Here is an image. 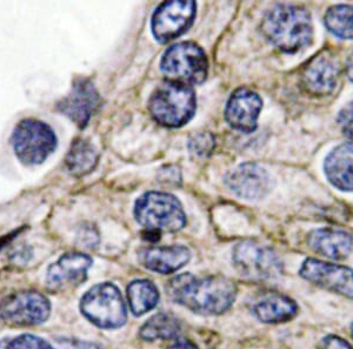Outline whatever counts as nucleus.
I'll list each match as a JSON object with an SVG mask.
<instances>
[{
    "label": "nucleus",
    "mask_w": 353,
    "mask_h": 349,
    "mask_svg": "<svg viewBox=\"0 0 353 349\" xmlns=\"http://www.w3.org/2000/svg\"><path fill=\"white\" fill-rule=\"evenodd\" d=\"M166 289L173 302L204 315L224 313L237 295L236 285L225 277H196L190 273L172 279Z\"/></svg>",
    "instance_id": "f257e3e1"
},
{
    "label": "nucleus",
    "mask_w": 353,
    "mask_h": 349,
    "mask_svg": "<svg viewBox=\"0 0 353 349\" xmlns=\"http://www.w3.org/2000/svg\"><path fill=\"white\" fill-rule=\"evenodd\" d=\"M263 31L268 39L281 51L297 52L312 41L311 14L301 6L276 5L265 16Z\"/></svg>",
    "instance_id": "f03ea898"
},
{
    "label": "nucleus",
    "mask_w": 353,
    "mask_h": 349,
    "mask_svg": "<svg viewBox=\"0 0 353 349\" xmlns=\"http://www.w3.org/2000/svg\"><path fill=\"white\" fill-rule=\"evenodd\" d=\"M13 153L24 166H38L57 149L58 139L50 125L34 118H25L13 129L10 138Z\"/></svg>",
    "instance_id": "7ed1b4c3"
},
{
    "label": "nucleus",
    "mask_w": 353,
    "mask_h": 349,
    "mask_svg": "<svg viewBox=\"0 0 353 349\" xmlns=\"http://www.w3.org/2000/svg\"><path fill=\"white\" fill-rule=\"evenodd\" d=\"M196 94L189 85L168 81L152 93L150 112L154 120L166 127H181L196 112Z\"/></svg>",
    "instance_id": "20e7f679"
},
{
    "label": "nucleus",
    "mask_w": 353,
    "mask_h": 349,
    "mask_svg": "<svg viewBox=\"0 0 353 349\" xmlns=\"http://www.w3.org/2000/svg\"><path fill=\"white\" fill-rule=\"evenodd\" d=\"M134 215L149 232H176L186 224V215L179 200L172 194L150 192L141 195L134 206Z\"/></svg>",
    "instance_id": "39448f33"
},
{
    "label": "nucleus",
    "mask_w": 353,
    "mask_h": 349,
    "mask_svg": "<svg viewBox=\"0 0 353 349\" xmlns=\"http://www.w3.org/2000/svg\"><path fill=\"white\" fill-rule=\"evenodd\" d=\"M161 70L169 81L197 85L206 79L209 63L203 48L191 41H184L173 45L165 52Z\"/></svg>",
    "instance_id": "423d86ee"
},
{
    "label": "nucleus",
    "mask_w": 353,
    "mask_h": 349,
    "mask_svg": "<svg viewBox=\"0 0 353 349\" xmlns=\"http://www.w3.org/2000/svg\"><path fill=\"white\" fill-rule=\"evenodd\" d=\"M81 313L99 328H119L126 322V307L119 289L110 282L96 285L81 299Z\"/></svg>",
    "instance_id": "0eeeda50"
},
{
    "label": "nucleus",
    "mask_w": 353,
    "mask_h": 349,
    "mask_svg": "<svg viewBox=\"0 0 353 349\" xmlns=\"http://www.w3.org/2000/svg\"><path fill=\"white\" fill-rule=\"evenodd\" d=\"M51 304L44 294L23 290L10 294L0 302V319L12 327H32L48 320Z\"/></svg>",
    "instance_id": "6e6552de"
},
{
    "label": "nucleus",
    "mask_w": 353,
    "mask_h": 349,
    "mask_svg": "<svg viewBox=\"0 0 353 349\" xmlns=\"http://www.w3.org/2000/svg\"><path fill=\"white\" fill-rule=\"evenodd\" d=\"M232 259L239 273L250 280L273 281L283 273L279 257L271 249L252 241L239 244L233 251Z\"/></svg>",
    "instance_id": "1a4fd4ad"
},
{
    "label": "nucleus",
    "mask_w": 353,
    "mask_h": 349,
    "mask_svg": "<svg viewBox=\"0 0 353 349\" xmlns=\"http://www.w3.org/2000/svg\"><path fill=\"white\" fill-rule=\"evenodd\" d=\"M196 10L197 5L192 0L165 1L153 13V36L161 44L176 39L192 26Z\"/></svg>",
    "instance_id": "9d476101"
},
{
    "label": "nucleus",
    "mask_w": 353,
    "mask_h": 349,
    "mask_svg": "<svg viewBox=\"0 0 353 349\" xmlns=\"http://www.w3.org/2000/svg\"><path fill=\"white\" fill-rule=\"evenodd\" d=\"M299 274L313 285L353 300V271L350 267L307 259Z\"/></svg>",
    "instance_id": "9b49d317"
},
{
    "label": "nucleus",
    "mask_w": 353,
    "mask_h": 349,
    "mask_svg": "<svg viewBox=\"0 0 353 349\" xmlns=\"http://www.w3.org/2000/svg\"><path fill=\"white\" fill-rule=\"evenodd\" d=\"M101 103V96L92 81L78 78L73 83L71 92L57 104V109L70 118L78 127L84 129L99 109Z\"/></svg>",
    "instance_id": "f8f14e48"
},
{
    "label": "nucleus",
    "mask_w": 353,
    "mask_h": 349,
    "mask_svg": "<svg viewBox=\"0 0 353 349\" xmlns=\"http://www.w3.org/2000/svg\"><path fill=\"white\" fill-rule=\"evenodd\" d=\"M341 61L331 51H323L312 58L303 72V84L314 96H327L337 86Z\"/></svg>",
    "instance_id": "ddd939ff"
},
{
    "label": "nucleus",
    "mask_w": 353,
    "mask_h": 349,
    "mask_svg": "<svg viewBox=\"0 0 353 349\" xmlns=\"http://www.w3.org/2000/svg\"><path fill=\"white\" fill-rule=\"evenodd\" d=\"M225 182L237 197L258 200L269 194L272 179L266 169L257 164H244L230 172Z\"/></svg>",
    "instance_id": "4468645a"
},
{
    "label": "nucleus",
    "mask_w": 353,
    "mask_h": 349,
    "mask_svg": "<svg viewBox=\"0 0 353 349\" xmlns=\"http://www.w3.org/2000/svg\"><path fill=\"white\" fill-rule=\"evenodd\" d=\"M92 266V259L81 253H68L50 266L46 285L53 292H61L81 285Z\"/></svg>",
    "instance_id": "2eb2a0df"
},
{
    "label": "nucleus",
    "mask_w": 353,
    "mask_h": 349,
    "mask_svg": "<svg viewBox=\"0 0 353 349\" xmlns=\"http://www.w3.org/2000/svg\"><path fill=\"white\" fill-rule=\"evenodd\" d=\"M263 101L252 89H239L233 93L225 109V118L230 126L243 133H252L257 129Z\"/></svg>",
    "instance_id": "dca6fc26"
},
{
    "label": "nucleus",
    "mask_w": 353,
    "mask_h": 349,
    "mask_svg": "<svg viewBox=\"0 0 353 349\" xmlns=\"http://www.w3.org/2000/svg\"><path fill=\"white\" fill-rule=\"evenodd\" d=\"M310 248L332 260H343L349 257L353 247L351 234L338 229H316L309 235Z\"/></svg>",
    "instance_id": "f3484780"
},
{
    "label": "nucleus",
    "mask_w": 353,
    "mask_h": 349,
    "mask_svg": "<svg viewBox=\"0 0 353 349\" xmlns=\"http://www.w3.org/2000/svg\"><path fill=\"white\" fill-rule=\"evenodd\" d=\"M326 178L341 191H353V142L338 146L326 158Z\"/></svg>",
    "instance_id": "a211bd4d"
},
{
    "label": "nucleus",
    "mask_w": 353,
    "mask_h": 349,
    "mask_svg": "<svg viewBox=\"0 0 353 349\" xmlns=\"http://www.w3.org/2000/svg\"><path fill=\"white\" fill-rule=\"evenodd\" d=\"M191 254L184 246L153 247L141 254L143 265L157 273L170 274L176 272L189 262Z\"/></svg>",
    "instance_id": "6ab92c4d"
},
{
    "label": "nucleus",
    "mask_w": 353,
    "mask_h": 349,
    "mask_svg": "<svg viewBox=\"0 0 353 349\" xmlns=\"http://www.w3.org/2000/svg\"><path fill=\"white\" fill-rule=\"evenodd\" d=\"M253 313L265 324H281L297 315L298 305L283 294H270L254 304Z\"/></svg>",
    "instance_id": "aec40b11"
},
{
    "label": "nucleus",
    "mask_w": 353,
    "mask_h": 349,
    "mask_svg": "<svg viewBox=\"0 0 353 349\" xmlns=\"http://www.w3.org/2000/svg\"><path fill=\"white\" fill-rule=\"evenodd\" d=\"M99 154L88 141L78 139L73 142L68 151L65 164L68 172L74 177H84L92 172L98 164Z\"/></svg>",
    "instance_id": "412c9836"
},
{
    "label": "nucleus",
    "mask_w": 353,
    "mask_h": 349,
    "mask_svg": "<svg viewBox=\"0 0 353 349\" xmlns=\"http://www.w3.org/2000/svg\"><path fill=\"white\" fill-rule=\"evenodd\" d=\"M128 297L131 310L137 317L154 308L159 300L158 289L149 280L133 281L128 288Z\"/></svg>",
    "instance_id": "4be33fe9"
},
{
    "label": "nucleus",
    "mask_w": 353,
    "mask_h": 349,
    "mask_svg": "<svg viewBox=\"0 0 353 349\" xmlns=\"http://www.w3.org/2000/svg\"><path fill=\"white\" fill-rule=\"evenodd\" d=\"M181 325L171 314L159 313L151 317L141 329V337L146 341L168 340L176 337Z\"/></svg>",
    "instance_id": "5701e85b"
},
{
    "label": "nucleus",
    "mask_w": 353,
    "mask_h": 349,
    "mask_svg": "<svg viewBox=\"0 0 353 349\" xmlns=\"http://www.w3.org/2000/svg\"><path fill=\"white\" fill-rule=\"evenodd\" d=\"M325 25L330 32L341 39L353 41V6L336 5L325 14Z\"/></svg>",
    "instance_id": "b1692460"
},
{
    "label": "nucleus",
    "mask_w": 353,
    "mask_h": 349,
    "mask_svg": "<svg viewBox=\"0 0 353 349\" xmlns=\"http://www.w3.org/2000/svg\"><path fill=\"white\" fill-rule=\"evenodd\" d=\"M0 349H54L48 342L31 334H21L0 343Z\"/></svg>",
    "instance_id": "393cba45"
},
{
    "label": "nucleus",
    "mask_w": 353,
    "mask_h": 349,
    "mask_svg": "<svg viewBox=\"0 0 353 349\" xmlns=\"http://www.w3.org/2000/svg\"><path fill=\"white\" fill-rule=\"evenodd\" d=\"M190 152L196 157H206L212 152L214 139L210 133H201L190 140Z\"/></svg>",
    "instance_id": "a878e982"
},
{
    "label": "nucleus",
    "mask_w": 353,
    "mask_h": 349,
    "mask_svg": "<svg viewBox=\"0 0 353 349\" xmlns=\"http://www.w3.org/2000/svg\"><path fill=\"white\" fill-rule=\"evenodd\" d=\"M338 124L346 137L353 139V101L339 112Z\"/></svg>",
    "instance_id": "bb28decb"
},
{
    "label": "nucleus",
    "mask_w": 353,
    "mask_h": 349,
    "mask_svg": "<svg viewBox=\"0 0 353 349\" xmlns=\"http://www.w3.org/2000/svg\"><path fill=\"white\" fill-rule=\"evenodd\" d=\"M321 349H353L349 342L337 335L326 337L321 343Z\"/></svg>",
    "instance_id": "cd10ccee"
},
{
    "label": "nucleus",
    "mask_w": 353,
    "mask_h": 349,
    "mask_svg": "<svg viewBox=\"0 0 353 349\" xmlns=\"http://www.w3.org/2000/svg\"><path fill=\"white\" fill-rule=\"evenodd\" d=\"M57 349H98L94 343L90 342L78 341V340H58Z\"/></svg>",
    "instance_id": "c85d7f7f"
},
{
    "label": "nucleus",
    "mask_w": 353,
    "mask_h": 349,
    "mask_svg": "<svg viewBox=\"0 0 353 349\" xmlns=\"http://www.w3.org/2000/svg\"><path fill=\"white\" fill-rule=\"evenodd\" d=\"M168 349H198V347L190 340H178Z\"/></svg>",
    "instance_id": "c756f323"
},
{
    "label": "nucleus",
    "mask_w": 353,
    "mask_h": 349,
    "mask_svg": "<svg viewBox=\"0 0 353 349\" xmlns=\"http://www.w3.org/2000/svg\"><path fill=\"white\" fill-rule=\"evenodd\" d=\"M346 74L349 76L350 81H353V54L350 56L346 64Z\"/></svg>",
    "instance_id": "7c9ffc66"
},
{
    "label": "nucleus",
    "mask_w": 353,
    "mask_h": 349,
    "mask_svg": "<svg viewBox=\"0 0 353 349\" xmlns=\"http://www.w3.org/2000/svg\"><path fill=\"white\" fill-rule=\"evenodd\" d=\"M351 333H352V337H353V322H352V325H351Z\"/></svg>",
    "instance_id": "2f4dec72"
}]
</instances>
